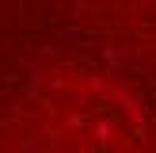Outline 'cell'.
I'll use <instances>...</instances> for the list:
<instances>
[{"mask_svg": "<svg viewBox=\"0 0 156 153\" xmlns=\"http://www.w3.org/2000/svg\"><path fill=\"white\" fill-rule=\"evenodd\" d=\"M53 138V134H50ZM19 153H126L118 149V145H107V142H61V138H53V142H38V145H27V149Z\"/></svg>", "mask_w": 156, "mask_h": 153, "instance_id": "1", "label": "cell"}]
</instances>
